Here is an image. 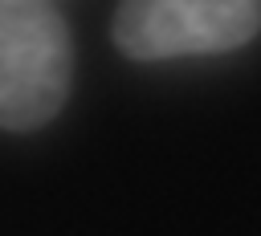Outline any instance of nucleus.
<instances>
[{
	"label": "nucleus",
	"mask_w": 261,
	"mask_h": 236,
	"mask_svg": "<svg viewBox=\"0 0 261 236\" xmlns=\"http://www.w3.org/2000/svg\"><path fill=\"white\" fill-rule=\"evenodd\" d=\"M261 37V0H118L110 41L126 61L220 57Z\"/></svg>",
	"instance_id": "f03ea898"
},
{
	"label": "nucleus",
	"mask_w": 261,
	"mask_h": 236,
	"mask_svg": "<svg viewBox=\"0 0 261 236\" xmlns=\"http://www.w3.org/2000/svg\"><path fill=\"white\" fill-rule=\"evenodd\" d=\"M73 90V37L49 0H0V130L37 134Z\"/></svg>",
	"instance_id": "f257e3e1"
}]
</instances>
